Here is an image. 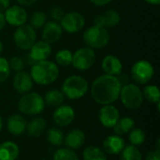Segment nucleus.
Returning <instances> with one entry per match:
<instances>
[{
    "instance_id": "obj_1",
    "label": "nucleus",
    "mask_w": 160,
    "mask_h": 160,
    "mask_svg": "<svg viewBox=\"0 0 160 160\" xmlns=\"http://www.w3.org/2000/svg\"><path fill=\"white\" fill-rule=\"evenodd\" d=\"M121 84L116 76L103 74L94 80L90 92L93 100L99 105L113 104L119 99Z\"/></svg>"
},
{
    "instance_id": "obj_2",
    "label": "nucleus",
    "mask_w": 160,
    "mask_h": 160,
    "mask_svg": "<svg viewBox=\"0 0 160 160\" xmlns=\"http://www.w3.org/2000/svg\"><path fill=\"white\" fill-rule=\"evenodd\" d=\"M29 74L33 82L41 86H46L53 83L58 79L59 68L54 62L45 60L31 66Z\"/></svg>"
},
{
    "instance_id": "obj_3",
    "label": "nucleus",
    "mask_w": 160,
    "mask_h": 160,
    "mask_svg": "<svg viewBox=\"0 0 160 160\" xmlns=\"http://www.w3.org/2000/svg\"><path fill=\"white\" fill-rule=\"evenodd\" d=\"M89 91V84L85 78L80 75H71L63 82L61 92L65 98L76 100L83 98Z\"/></svg>"
},
{
    "instance_id": "obj_4",
    "label": "nucleus",
    "mask_w": 160,
    "mask_h": 160,
    "mask_svg": "<svg viewBox=\"0 0 160 160\" xmlns=\"http://www.w3.org/2000/svg\"><path fill=\"white\" fill-rule=\"evenodd\" d=\"M18 109L21 113L28 116H37L45 109L43 97L37 92H28L23 94L18 101Z\"/></svg>"
},
{
    "instance_id": "obj_5",
    "label": "nucleus",
    "mask_w": 160,
    "mask_h": 160,
    "mask_svg": "<svg viewBox=\"0 0 160 160\" xmlns=\"http://www.w3.org/2000/svg\"><path fill=\"white\" fill-rule=\"evenodd\" d=\"M119 98L124 107L131 111L140 109L144 101L142 89L138 86V84L132 82L121 87Z\"/></svg>"
},
{
    "instance_id": "obj_6",
    "label": "nucleus",
    "mask_w": 160,
    "mask_h": 160,
    "mask_svg": "<svg viewBox=\"0 0 160 160\" xmlns=\"http://www.w3.org/2000/svg\"><path fill=\"white\" fill-rule=\"evenodd\" d=\"M111 39V35L107 28L92 25L88 27L83 33V41L87 45V47L95 50V49H102L105 48Z\"/></svg>"
},
{
    "instance_id": "obj_7",
    "label": "nucleus",
    "mask_w": 160,
    "mask_h": 160,
    "mask_svg": "<svg viewBox=\"0 0 160 160\" xmlns=\"http://www.w3.org/2000/svg\"><path fill=\"white\" fill-rule=\"evenodd\" d=\"M37 40V32L29 23L18 26L13 33V41L17 48L28 51Z\"/></svg>"
},
{
    "instance_id": "obj_8",
    "label": "nucleus",
    "mask_w": 160,
    "mask_h": 160,
    "mask_svg": "<svg viewBox=\"0 0 160 160\" xmlns=\"http://www.w3.org/2000/svg\"><path fill=\"white\" fill-rule=\"evenodd\" d=\"M97 55L95 50L89 47H82L72 53V67L79 71L90 69L96 63Z\"/></svg>"
},
{
    "instance_id": "obj_9",
    "label": "nucleus",
    "mask_w": 160,
    "mask_h": 160,
    "mask_svg": "<svg viewBox=\"0 0 160 160\" xmlns=\"http://www.w3.org/2000/svg\"><path fill=\"white\" fill-rule=\"evenodd\" d=\"M154 75L155 68L147 60H139L131 68V79L137 84L148 83Z\"/></svg>"
},
{
    "instance_id": "obj_10",
    "label": "nucleus",
    "mask_w": 160,
    "mask_h": 160,
    "mask_svg": "<svg viewBox=\"0 0 160 160\" xmlns=\"http://www.w3.org/2000/svg\"><path fill=\"white\" fill-rule=\"evenodd\" d=\"M28 51V53L23 57V61L25 64L33 66L38 62L48 60L52 53V47L51 44L40 40L36 41Z\"/></svg>"
},
{
    "instance_id": "obj_11",
    "label": "nucleus",
    "mask_w": 160,
    "mask_h": 160,
    "mask_svg": "<svg viewBox=\"0 0 160 160\" xmlns=\"http://www.w3.org/2000/svg\"><path fill=\"white\" fill-rule=\"evenodd\" d=\"M63 31L68 34H75L81 31L85 25V18L83 15L77 11L65 13L59 22Z\"/></svg>"
},
{
    "instance_id": "obj_12",
    "label": "nucleus",
    "mask_w": 160,
    "mask_h": 160,
    "mask_svg": "<svg viewBox=\"0 0 160 160\" xmlns=\"http://www.w3.org/2000/svg\"><path fill=\"white\" fill-rule=\"evenodd\" d=\"M75 119L74 109L68 104H62L55 108L52 113V120L59 128L68 127Z\"/></svg>"
},
{
    "instance_id": "obj_13",
    "label": "nucleus",
    "mask_w": 160,
    "mask_h": 160,
    "mask_svg": "<svg viewBox=\"0 0 160 160\" xmlns=\"http://www.w3.org/2000/svg\"><path fill=\"white\" fill-rule=\"evenodd\" d=\"M4 16L6 22L15 27L26 23V21L28 19L27 11L25 10V8L18 5L9 6L8 9L4 12Z\"/></svg>"
},
{
    "instance_id": "obj_14",
    "label": "nucleus",
    "mask_w": 160,
    "mask_h": 160,
    "mask_svg": "<svg viewBox=\"0 0 160 160\" xmlns=\"http://www.w3.org/2000/svg\"><path fill=\"white\" fill-rule=\"evenodd\" d=\"M120 118V112L113 104L103 105L98 112L100 124L106 128H112Z\"/></svg>"
},
{
    "instance_id": "obj_15",
    "label": "nucleus",
    "mask_w": 160,
    "mask_h": 160,
    "mask_svg": "<svg viewBox=\"0 0 160 160\" xmlns=\"http://www.w3.org/2000/svg\"><path fill=\"white\" fill-rule=\"evenodd\" d=\"M62 34L63 29L60 23L55 21H49L42 27L41 38L43 41L49 44H52L60 39Z\"/></svg>"
},
{
    "instance_id": "obj_16",
    "label": "nucleus",
    "mask_w": 160,
    "mask_h": 160,
    "mask_svg": "<svg viewBox=\"0 0 160 160\" xmlns=\"http://www.w3.org/2000/svg\"><path fill=\"white\" fill-rule=\"evenodd\" d=\"M33 84L34 82L29 72H26L24 70L16 72L12 80V86L14 90L21 95L30 92L33 87Z\"/></svg>"
},
{
    "instance_id": "obj_17",
    "label": "nucleus",
    "mask_w": 160,
    "mask_h": 160,
    "mask_svg": "<svg viewBox=\"0 0 160 160\" xmlns=\"http://www.w3.org/2000/svg\"><path fill=\"white\" fill-rule=\"evenodd\" d=\"M103 151L105 154L114 156V155H120V153L123 151V149L126 146L125 141L121 136H118L116 134H112L108 136L102 143Z\"/></svg>"
},
{
    "instance_id": "obj_18",
    "label": "nucleus",
    "mask_w": 160,
    "mask_h": 160,
    "mask_svg": "<svg viewBox=\"0 0 160 160\" xmlns=\"http://www.w3.org/2000/svg\"><path fill=\"white\" fill-rule=\"evenodd\" d=\"M27 121L22 114H12L10 115L6 123L7 129L9 134L13 136H21L26 131Z\"/></svg>"
},
{
    "instance_id": "obj_19",
    "label": "nucleus",
    "mask_w": 160,
    "mask_h": 160,
    "mask_svg": "<svg viewBox=\"0 0 160 160\" xmlns=\"http://www.w3.org/2000/svg\"><path fill=\"white\" fill-rule=\"evenodd\" d=\"M101 68L104 71V74L118 76L122 73L123 64L117 56L113 54H108L102 59Z\"/></svg>"
},
{
    "instance_id": "obj_20",
    "label": "nucleus",
    "mask_w": 160,
    "mask_h": 160,
    "mask_svg": "<svg viewBox=\"0 0 160 160\" xmlns=\"http://www.w3.org/2000/svg\"><path fill=\"white\" fill-rule=\"evenodd\" d=\"M84 142H85V134L82 130L79 128H74L68 131L64 139V143L66 147L74 151L82 148Z\"/></svg>"
},
{
    "instance_id": "obj_21",
    "label": "nucleus",
    "mask_w": 160,
    "mask_h": 160,
    "mask_svg": "<svg viewBox=\"0 0 160 160\" xmlns=\"http://www.w3.org/2000/svg\"><path fill=\"white\" fill-rule=\"evenodd\" d=\"M20 155V148L17 143L11 141L0 144V160H17Z\"/></svg>"
},
{
    "instance_id": "obj_22",
    "label": "nucleus",
    "mask_w": 160,
    "mask_h": 160,
    "mask_svg": "<svg viewBox=\"0 0 160 160\" xmlns=\"http://www.w3.org/2000/svg\"><path fill=\"white\" fill-rule=\"evenodd\" d=\"M46 129V121L40 116H36L31 119L26 125V131L33 138L40 137Z\"/></svg>"
},
{
    "instance_id": "obj_23",
    "label": "nucleus",
    "mask_w": 160,
    "mask_h": 160,
    "mask_svg": "<svg viewBox=\"0 0 160 160\" xmlns=\"http://www.w3.org/2000/svg\"><path fill=\"white\" fill-rule=\"evenodd\" d=\"M134 128H135V121L131 117L125 116L119 118V120L112 128V129L114 134L122 137L126 134H128Z\"/></svg>"
},
{
    "instance_id": "obj_24",
    "label": "nucleus",
    "mask_w": 160,
    "mask_h": 160,
    "mask_svg": "<svg viewBox=\"0 0 160 160\" xmlns=\"http://www.w3.org/2000/svg\"><path fill=\"white\" fill-rule=\"evenodd\" d=\"M43 99H44L45 105L52 107V108H56L64 104L65 96L63 95L61 90L51 89L48 92H46L45 96L43 97Z\"/></svg>"
},
{
    "instance_id": "obj_25",
    "label": "nucleus",
    "mask_w": 160,
    "mask_h": 160,
    "mask_svg": "<svg viewBox=\"0 0 160 160\" xmlns=\"http://www.w3.org/2000/svg\"><path fill=\"white\" fill-rule=\"evenodd\" d=\"M46 139L51 145H52L54 147H60L64 143L65 135L60 128H51L47 131Z\"/></svg>"
},
{
    "instance_id": "obj_26",
    "label": "nucleus",
    "mask_w": 160,
    "mask_h": 160,
    "mask_svg": "<svg viewBox=\"0 0 160 160\" xmlns=\"http://www.w3.org/2000/svg\"><path fill=\"white\" fill-rule=\"evenodd\" d=\"M83 160H107L105 152L98 146H87L82 152Z\"/></svg>"
},
{
    "instance_id": "obj_27",
    "label": "nucleus",
    "mask_w": 160,
    "mask_h": 160,
    "mask_svg": "<svg viewBox=\"0 0 160 160\" xmlns=\"http://www.w3.org/2000/svg\"><path fill=\"white\" fill-rule=\"evenodd\" d=\"M103 25L105 28H112L117 26L121 22V16L115 9H108L102 14Z\"/></svg>"
},
{
    "instance_id": "obj_28",
    "label": "nucleus",
    "mask_w": 160,
    "mask_h": 160,
    "mask_svg": "<svg viewBox=\"0 0 160 160\" xmlns=\"http://www.w3.org/2000/svg\"><path fill=\"white\" fill-rule=\"evenodd\" d=\"M143 99L147 100L153 104H158L160 101V92L158 87L155 84H148L145 85L144 88L142 90Z\"/></svg>"
},
{
    "instance_id": "obj_29",
    "label": "nucleus",
    "mask_w": 160,
    "mask_h": 160,
    "mask_svg": "<svg viewBox=\"0 0 160 160\" xmlns=\"http://www.w3.org/2000/svg\"><path fill=\"white\" fill-rule=\"evenodd\" d=\"M120 160H142V155L137 146L129 144L120 153Z\"/></svg>"
},
{
    "instance_id": "obj_30",
    "label": "nucleus",
    "mask_w": 160,
    "mask_h": 160,
    "mask_svg": "<svg viewBox=\"0 0 160 160\" xmlns=\"http://www.w3.org/2000/svg\"><path fill=\"white\" fill-rule=\"evenodd\" d=\"M52 160H80L74 150L67 147H58L53 153Z\"/></svg>"
},
{
    "instance_id": "obj_31",
    "label": "nucleus",
    "mask_w": 160,
    "mask_h": 160,
    "mask_svg": "<svg viewBox=\"0 0 160 160\" xmlns=\"http://www.w3.org/2000/svg\"><path fill=\"white\" fill-rule=\"evenodd\" d=\"M72 52L68 49L59 50L54 56L55 64L61 67H68L72 63Z\"/></svg>"
},
{
    "instance_id": "obj_32",
    "label": "nucleus",
    "mask_w": 160,
    "mask_h": 160,
    "mask_svg": "<svg viewBox=\"0 0 160 160\" xmlns=\"http://www.w3.org/2000/svg\"><path fill=\"white\" fill-rule=\"evenodd\" d=\"M47 22V14L42 10H37L29 18V24L34 29H40Z\"/></svg>"
},
{
    "instance_id": "obj_33",
    "label": "nucleus",
    "mask_w": 160,
    "mask_h": 160,
    "mask_svg": "<svg viewBox=\"0 0 160 160\" xmlns=\"http://www.w3.org/2000/svg\"><path fill=\"white\" fill-rule=\"evenodd\" d=\"M145 139H146L145 132L142 128H134L128 133V141H129L131 145H134V146H137V147L141 146L145 142Z\"/></svg>"
},
{
    "instance_id": "obj_34",
    "label": "nucleus",
    "mask_w": 160,
    "mask_h": 160,
    "mask_svg": "<svg viewBox=\"0 0 160 160\" xmlns=\"http://www.w3.org/2000/svg\"><path fill=\"white\" fill-rule=\"evenodd\" d=\"M10 75V68L8 60L0 56V82H6Z\"/></svg>"
},
{
    "instance_id": "obj_35",
    "label": "nucleus",
    "mask_w": 160,
    "mask_h": 160,
    "mask_svg": "<svg viewBox=\"0 0 160 160\" xmlns=\"http://www.w3.org/2000/svg\"><path fill=\"white\" fill-rule=\"evenodd\" d=\"M8 64H9L10 70H13L15 72L22 71L24 69V67H25V63L23 61V58L20 57V56H12L8 60Z\"/></svg>"
},
{
    "instance_id": "obj_36",
    "label": "nucleus",
    "mask_w": 160,
    "mask_h": 160,
    "mask_svg": "<svg viewBox=\"0 0 160 160\" xmlns=\"http://www.w3.org/2000/svg\"><path fill=\"white\" fill-rule=\"evenodd\" d=\"M64 14H65V12L60 7H53L50 10V17L52 18V21H55L58 22L61 21Z\"/></svg>"
},
{
    "instance_id": "obj_37",
    "label": "nucleus",
    "mask_w": 160,
    "mask_h": 160,
    "mask_svg": "<svg viewBox=\"0 0 160 160\" xmlns=\"http://www.w3.org/2000/svg\"><path fill=\"white\" fill-rule=\"evenodd\" d=\"M145 160H160V150L159 149H156V150H152L150 151L146 158Z\"/></svg>"
},
{
    "instance_id": "obj_38",
    "label": "nucleus",
    "mask_w": 160,
    "mask_h": 160,
    "mask_svg": "<svg viewBox=\"0 0 160 160\" xmlns=\"http://www.w3.org/2000/svg\"><path fill=\"white\" fill-rule=\"evenodd\" d=\"M116 77H117V79H118V81H119V82L121 84V86H124V85H126V84H128V83L130 82V77L128 74L121 73V74H119Z\"/></svg>"
},
{
    "instance_id": "obj_39",
    "label": "nucleus",
    "mask_w": 160,
    "mask_h": 160,
    "mask_svg": "<svg viewBox=\"0 0 160 160\" xmlns=\"http://www.w3.org/2000/svg\"><path fill=\"white\" fill-rule=\"evenodd\" d=\"M112 0H90V2L98 7H104L107 6L108 4H110Z\"/></svg>"
},
{
    "instance_id": "obj_40",
    "label": "nucleus",
    "mask_w": 160,
    "mask_h": 160,
    "mask_svg": "<svg viewBox=\"0 0 160 160\" xmlns=\"http://www.w3.org/2000/svg\"><path fill=\"white\" fill-rule=\"evenodd\" d=\"M10 6V0H0V12L4 13Z\"/></svg>"
},
{
    "instance_id": "obj_41",
    "label": "nucleus",
    "mask_w": 160,
    "mask_h": 160,
    "mask_svg": "<svg viewBox=\"0 0 160 160\" xmlns=\"http://www.w3.org/2000/svg\"><path fill=\"white\" fill-rule=\"evenodd\" d=\"M21 6H26V7H29V6H32L34 5L38 0H16Z\"/></svg>"
},
{
    "instance_id": "obj_42",
    "label": "nucleus",
    "mask_w": 160,
    "mask_h": 160,
    "mask_svg": "<svg viewBox=\"0 0 160 160\" xmlns=\"http://www.w3.org/2000/svg\"><path fill=\"white\" fill-rule=\"evenodd\" d=\"M6 20H5V16H4V13L0 12V30H2L5 25H6Z\"/></svg>"
},
{
    "instance_id": "obj_43",
    "label": "nucleus",
    "mask_w": 160,
    "mask_h": 160,
    "mask_svg": "<svg viewBox=\"0 0 160 160\" xmlns=\"http://www.w3.org/2000/svg\"><path fill=\"white\" fill-rule=\"evenodd\" d=\"M144 2H146L149 5H153V6H158L160 4V0H144Z\"/></svg>"
},
{
    "instance_id": "obj_44",
    "label": "nucleus",
    "mask_w": 160,
    "mask_h": 160,
    "mask_svg": "<svg viewBox=\"0 0 160 160\" xmlns=\"http://www.w3.org/2000/svg\"><path fill=\"white\" fill-rule=\"evenodd\" d=\"M3 50H4V45H3V42L0 40V56H1V53L3 52Z\"/></svg>"
},
{
    "instance_id": "obj_45",
    "label": "nucleus",
    "mask_w": 160,
    "mask_h": 160,
    "mask_svg": "<svg viewBox=\"0 0 160 160\" xmlns=\"http://www.w3.org/2000/svg\"><path fill=\"white\" fill-rule=\"evenodd\" d=\"M2 128H3V119L0 115V131L2 130Z\"/></svg>"
},
{
    "instance_id": "obj_46",
    "label": "nucleus",
    "mask_w": 160,
    "mask_h": 160,
    "mask_svg": "<svg viewBox=\"0 0 160 160\" xmlns=\"http://www.w3.org/2000/svg\"><path fill=\"white\" fill-rule=\"evenodd\" d=\"M41 160H46V159H41Z\"/></svg>"
}]
</instances>
